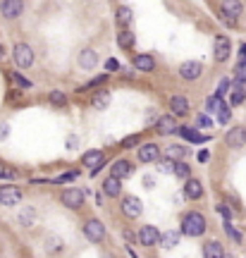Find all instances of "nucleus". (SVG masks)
Masks as SVG:
<instances>
[{"mask_svg": "<svg viewBox=\"0 0 246 258\" xmlns=\"http://www.w3.org/2000/svg\"><path fill=\"white\" fill-rule=\"evenodd\" d=\"M206 232V218L201 215V213H187L184 215V220H182V234H187V237H201Z\"/></svg>", "mask_w": 246, "mask_h": 258, "instance_id": "1", "label": "nucleus"}, {"mask_svg": "<svg viewBox=\"0 0 246 258\" xmlns=\"http://www.w3.org/2000/svg\"><path fill=\"white\" fill-rule=\"evenodd\" d=\"M12 57H15V65H17V67L26 70V67H31V62H34V51H31V46H26V43H17L15 51H12Z\"/></svg>", "mask_w": 246, "mask_h": 258, "instance_id": "2", "label": "nucleus"}, {"mask_svg": "<svg viewBox=\"0 0 246 258\" xmlns=\"http://www.w3.org/2000/svg\"><path fill=\"white\" fill-rule=\"evenodd\" d=\"M201 72H203V65L196 62V60H187V62L179 65V77H182L184 81H194V79H198Z\"/></svg>", "mask_w": 246, "mask_h": 258, "instance_id": "3", "label": "nucleus"}, {"mask_svg": "<svg viewBox=\"0 0 246 258\" xmlns=\"http://www.w3.org/2000/svg\"><path fill=\"white\" fill-rule=\"evenodd\" d=\"M0 12L5 19H17L24 12V0H2L0 2Z\"/></svg>", "mask_w": 246, "mask_h": 258, "instance_id": "4", "label": "nucleus"}, {"mask_svg": "<svg viewBox=\"0 0 246 258\" xmlns=\"http://www.w3.org/2000/svg\"><path fill=\"white\" fill-rule=\"evenodd\" d=\"M220 10H222L225 19H229V22H237V19H239V15L244 12V2H242V0H222Z\"/></svg>", "mask_w": 246, "mask_h": 258, "instance_id": "5", "label": "nucleus"}, {"mask_svg": "<svg viewBox=\"0 0 246 258\" xmlns=\"http://www.w3.org/2000/svg\"><path fill=\"white\" fill-rule=\"evenodd\" d=\"M22 196L24 194L19 186H0V206H17Z\"/></svg>", "mask_w": 246, "mask_h": 258, "instance_id": "6", "label": "nucleus"}, {"mask_svg": "<svg viewBox=\"0 0 246 258\" xmlns=\"http://www.w3.org/2000/svg\"><path fill=\"white\" fill-rule=\"evenodd\" d=\"M208 112H215L218 115V120L225 125V122H229V108L222 103V98L220 96H210L208 98Z\"/></svg>", "mask_w": 246, "mask_h": 258, "instance_id": "7", "label": "nucleus"}, {"mask_svg": "<svg viewBox=\"0 0 246 258\" xmlns=\"http://www.w3.org/2000/svg\"><path fill=\"white\" fill-rule=\"evenodd\" d=\"M229 53H232V43H229L227 36H218L215 38V43H213V55H215V60L218 62H225L229 57Z\"/></svg>", "mask_w": 246, "mask_h": 258, "instance_id": "8", "label": "nucleus"}, {"mask_svg": "<svg viewBox=\"0 0 246 258\" xmlns=\"http://www.w3.org/2000/svg\"><path fill=\"white\" fill-rule=\"evenodd\" d=\"M122 213H124L127 218H139V215L144 213V203L139 201L136 196H124V199H122Z\"/></svg>", "mask_w": 246, "mask_h": 258, "instance_id": "9", "label": "nucleus"}, {"mask_svg": "<svg viewBox=\"0 0 246 258\" xmlns=\"http://www.w3.org/2000/svg\"><path fill=\"white\" fill-rule=\"evenodd\" d=\"M62 203H65L67 208H72V210L81 208V206H84V191H81V189H65V191H62Z\"/></svg>", "mask_w": 246, "mask_h": 258, "instance_id": "10", "label": "nucleus"}, {"mask_svg": "<svg viewBox=\"0 0 246 258\" xmlns=\"http://www.w3.org/2000/svg\"><path fill=\"white\" fill-rule=\"evenodd\" d=\"M160 232L153 227V225H144L141 230H139V241L144 244V246H155V244H160Z\"/></svg>", "mask_w": 246, "mask_h": 258, "instance_id": "11", "label": "nucleus"}, {"mask_svg": "<svg viewBox=\"0 0 246 258\" xmlns=\"http://www.w3.org/2000/svg\"><path fill=\"white\" fill-rule=\"evenodd\" d=\"M84 234L89 237L91 241H103V237H105V227H103V222L100 220H89L86 225H84Z\"/></svg>", "mask_w": 246, "mask_h": 258, "instance_id": "12", "label": "nucleus"}, {"mask_svg": "<svg viewBox=\"0 0 246 258\" xmlns=\"http://www.w3.org/2000/svg\"><path fill=\"white\" fill-rule=\"evenodd\" d=\"M155 131L163 134V136L174 134V131H177V120H174L172 115H163V117H158V120H155Z\"/></svg>", "mask_w": 246, "mask_h": 258, "instance_id": "13", "label": "nucleus"}, {"mask_svg": "<svg viewBox=\"0 0 246 258\" xmlns=\"http://www.w3.org/2000/svg\"><path fill=\"white\" fill-rule=\"evenodd\" d=\"M81 163H84L86 167H91V170L96 172L98 167L105 163V153H103V151H86V153L81 155Z\"/></svg>", "mask_w": 246, "mask_h": 258, "instance_id": "14", "label": "nucleus"}, {"mask_svg": "<svg viewBox=\"0 0 246 258\" xmlns=\"http://www.w3.org/2000/svg\"><path fill=\"white\" fill-rule=\"evenodd\" d=\"M76 62H79V67H84V70H94L96 65H98V53H96L94 48H84L79 57H76Z\"/></svg>", "mask_w": 246, "mask_h": 258, "instance_id": "15", "label": "nucleus"}, {"mask_svg": "<svg viewBox=\"0 0 246 258\" xmlns=\"http://www.w3.org/2000/svg\"><path fill=\"white\" fill-rule=\"evenodd\" d=\"M158 155H160V146L158 144H144L139 148V160L141 163H153V160H158Z\"/></svg>", "mask_w": 246, "mask_h": 258, "instance_id": "16", "label": "nucleus"}, {"mask_svg": "<svg viewBox=\"0 0 246 258\" xmlns=\"http://www.w3.org/2000/svg\"><path fill=\"white\" fill-rule=\"evenodd\" d=\"M134 167L132 163H127V160H117V163H113V167H110V175L113 177H117V180H127V177H132Z\"/></svg>", "mask_w": 246, "mask_h": 258, "instance_id": "17", "label": "nucleus"}, {"mask_svg": "<svg viewBox=\"0 0 246 258\" xmlns=\"http://www.w3.org/2000/svg\"><path fill=\"white\" fill-rule=\"evenodd\" d=\"M203 258H225V249L222 244L215 239H210L203 244Z\"/></svg>", "mask_w": 246, "mask_h": 258, "instance_id": "18", "label": "nucleus"}, {"mask_svg": "<svg viewBox=\"0 0 246 258\" xmlns=\"http://www.w3.org/2000/svg\"><path fill=\"white\" fill-rule=\"evenodd\" d=\"M170 110L177 115V117H184L187 112H189V103H187V98L184 96H172L170 98Z\"/></svg>", "mask_w": 246, "mask_h": 258, "instance_id": "19", "label": "nucleus"}, {"mask_svg": "<svg viewBox=\"0 0 246 258\" xmlns=\"http://www.w3.org/2000/svg\"><path fill=\"white\" fill-rule=\"evenodd\" d=\"M184 196L191 199V201H196V199H201L203 196V186L198 180H187V184H184Z\"/></svg>", "mask_w": 246, "mask_h": 258, "instance_id": "20", "label": "nucleus"}, {"mask_svg": "<svg viewBox=\"0 0 246 258\" xmlns=\"http://www.w3.org/2000/svg\"><path fill=\"white\" fill-rule=\"evenodd\" d=\"M225 141H227V146H234V148L244 146V144H246V141H244V127L229 129L227 136H225Z\"/></svg>", "mask_w": 246, "mask_h": 258, "instance_id": "21", "label": "nucleus"}, {"mask_svg": "<svg viewBox=\"0 0 246 258\" xmlns=\"http://www.w3.org/2000/svg\"><path fill=\"white\" fill-rule=\"evenodd\" d=\"M134 70H139V72H153L155 70L153 55H136L134 57Z\"/></svg>", "mask_w": 246, "mask_h": 258, "instance_id": "22", "label": "nucleus"}, {"mask_svg": "<svg viewBox=\"0 0 246 258\" xmlns=\"http://www.w3.org/2000/svg\"><path fill=\"white\" fill-rule=\"evenodd\" d=\"M120 191H122V180H117V177H108L105 182H103V194H108V196H120Z\"/></svg>", "mask_w": 246, "mask_h": 258, "instance_id": "23", "label": "nucleus"}, {"mask_svg": "<svg viewBox=\"0 0 246 258\" xmlns=\"http://www.w3.org/2000/svg\"><path fill=\"white\" fill-rule=\"evenodd\" d=\"M91 105H94L96 110H105V108L110 105V93L108 91H96L94 98H91Z\"/></svg>", "mask_w": 246, "mask_h": 258, "instance_id": "24", "label": "nucleus"}, {"mask_svg": "<svg viewBox=\"0 0 246 258\" xmlns=\"http://www.w3.org/2000/svg\"><path fill=\"white\" fill-rule=\"evenodd\" d=\"M165 155H168L170 160H174V163H179V160H184V155H187V148L182 146V144H172V146H168Z\"/></svg>", "mask_w": 246, "mask_h": 258, "instance_id": "25", "label": "nucleus"}, {"mask_svg": "<svg viewBox=\"0 0 246 258\" xmlns=\"http://www.w3.org/2000/svg\"><path fill=\"white\" fill-rule=\"evenodd\" d=\"M115 19H117V26H124V29H127V26L134 22V15H132L129 7H120L117 15H115Z\"/></svg>", "mask_w": 246, "mask_h": 258, "instance_id": "26", "label": "nucleus"}, {"mask_svg": "<svg viewBox=\"0 0 246 258\" xmlns=\"http://www.w3.org/2000/svg\"><path fill=\"white\" fill-rule=\"evenodd\" d=\"M117 46L124 48V51H129V48L134 46V34L129 31V29H122V31L117 34Z\"/></svg>", "mask_w": 246, "mask_h": 258, "instance_id": "27", "label": "nucleus"}, {"mask_svg": "<svg viewBox=\"0 0 246 258\" xmlns=\"http://www.w3.org/2000/svg\"><path fill=\"white\" fill-rule=\"evenodd\" d=\"M179 237H182V234H179L177 230H170V232H165V234L160 237V244H163L165 249H172V246L179 244Z\"/></svg>", "mask_w": 246, "mask_h": 258, "instance_id": "28", "label": "nucleus"}, {"mask_svg": "<svg viewBox=\"0 0 246 258\" xmlns=\"http://www.w3.org/2000/svg\"><path fill=\"white\" fill-rule=\"evenodd\" d=\"M179 134H182L184 139H189V141H194V144H203V141H206V136H203V134L194 131L191 127H179Z\"/></svg>", "mask_w": 246, "mask_h": 258, "instance_id": "29", "label": "nucleus"}, {"mask_svg": "<svg viewBox=\"0 0 246 258\" xmlns=\"http://www.w3.org/2000/svg\"><path fill=\"white\" fill-rule=\"evenodd\" d=\"M244 86H242V81H234V89H232V105H239L242 101H244Z\"/></svg>", "mask_w": 246, "mask_h": 258, "instance_id": "30", "label": "nucleus"}, {"mask_svg": "<svg viewBox=\"0 0 246 258\" xmlns=\"http://www.w3.org/2000/svg\"><path fill=\"white\" fill-rule=\"evenodd\" d=\"M60 249H62V239L60 237H48L46 239V251L48 254H57Z\"/></svg>", "mask_w": 246, "mask_h": 258, "instance_id": "31", "label": "nucleus"}, {"mask_svg": "<svg viewBox=\"0 0 246 258\" xmlns=\"http://www.w3.org/2000/svg\"><path fill=\"white\" fill-rule=\"evenodd\" d=\"M50 103H53V105H57V108H62V105H67V96L55 89V91H50Z\"/></svg>", "mask_w": 246, "mask_h": 258, "instance_id": "32", "label": "nucleus"}, {"mask_svg": "<svg viewBox=\"0 0 246 258\" xmlns=\"http://www.w3.org/2000/svg\"><path fill=\"white\" fill-rule=\"evenodd\" d=\"M189 165H187V163H182V160H179V163H174V175H177V177H182V180H189Z\"/></svg>", "mask_w": 246, "mask_h": 258, "instance_id": "33", "label": "nucleus"}, {"mask_svg": "<svg viewBox=\"0 0 246 258\" xmlns=\"http://www.w3.org/2000/svg\"><path fill=\"white\" fill-rule=\"evenodd\" d=\"M10 77H12V81H15L17 86H22V89H29V86H31V81H29L26 77H22L19 72H12Z\"/></svg>", "mask_w": 246, "mask_h": 258, "instance_id": "34", "label": "nucleus"}, {"mask_svg": "<svg viewBox=\"0 0 246 258\" xmlns=\"http://www.w3.org/2000/svg\"><path fill=\"white\" fill-rule=\"evenodd\" d=\"M225 230H227V234H229V237H232L234 241H237V244H242V232H239V230H234L229 220H225Z\"/></svg>", "mask_w": 246, "mask_h": 258, "instance_id": "35", "label": "nucleus"}, {"mask_svg": "<svg viewBox=\"0 0 246 258\" xmlns=\"http://www.w3.org/2000/svg\"><path fill=\"white\" fill-rule=\"evenodd\" d=\"M19 220L24 222L26 227H31V225H34V210H26V213H22V215H19Z\"/></svg>", "mask_w": 246, "mask_h": 258, "instance_id": "36", "label": "nucleus"}, {"mask_svg": "<svg viewBox=\"0 0 246 258\" xmlns=\"http://www.w3.org/2000/svg\"><path fill=\"white\" fill-rule=\"evenodd\" d=\"M103 81H108V74H100V77H94L89 84H86V89H91V86H100Z\"/></svg>", "mask_w": 246, "mask_h": 258, "instance_id": "37", "label": "nucleus"}, {"mask_svg": "<svg viewBox=\"0 0 246 258\" xmlns=\"http://www.w3.org/2000/svg\"><path fill=\"white\" fill-rule=\"evenodd\" d=\"M158 167H160V172H174V160H170V158H168V160H163Z\"/></svg>", "mask_w": 246, "mask_h": 258, "instance_id": "38", "label": "nucleus"}, {"mask_svg": "<svg viewBox=\"0 0 246 258\" xmlns=\"http://www.w3.org/2000/svg\"><path fill=\"white\" fill-rule=\"evenodd\" d=\"M237 81H246V62H239V67H237Z\"/></svg>", "mask_w": 246, "mask_h": 258, "instance_id": "39", "label": "nucleus"}, {"mask_svg": "<svg viewBox=\"0 0 246 258\" xmlns=\"http://www.w3.org/2000/svg\"><path fill=\"white\" fill-rule=\"evenodd\" d=\"M139 144V134H134V136H127L124 141H122V146L124 148H132V146H136Z\"/></svg>", "mask_w": 246, "mask_h": 258, "instance_id": "40", "label": "nucleus"}, {"mask_svg": "<svg viewBox=\"0 0 246 258\" xmlns=\"http://www.w3.org/2000/svg\"><path fill=\"white\" fill-rule=\"evenodd\" d=\"M227 89H229V81H227V79H222V81H220V86H218V91H215V96H220V98H222V96L227 93Z\"/></svg>", "mask_w": 246, "mask_h": 258, "instance_id": "41", "label": "nucleus"}, {"mask_svg": "<svg viewBox=\"0 0 246 258\" xmlns=\"http://www.w3.org/2000/svg\"><path fill=\"white\" fill-rule=\"evenodd\" d=\"M196 125H201V127H210V120L206 115H196Z\"/></svg>", "mask_w": 246, "mask_h": 258, "instance_id": "42", "label": "nucleus"}, {"mask_svg": "<svg viewBox=\"0 0 246 258\" xmlns=\"http://www.w3.org/2000/svg\"><path fill=\"white\" fill-rule=\"evenodd\" d=\"M218 210H220V215H222L225 220H229V208L227 206H218Z\"/></svg>", "mask_w": 246, "mask_h": 258, "instance_id": "43", "label": "nucleus"}, {"mask_svg": "<svg viewBox=\"0 0 246 258\" xmlns=\"http://www.w3.org/2000/svg\"><path fill=\"white\" fill-rule=\"evenodd\" d=\"M105 67H108V70H117V67H120V62H117V60H113V57H110V60L105 62Z\"/></svg>", "mask_w": 246, "mask_h": 258, "instance_id": "44", "label": "nucleus"}, {"mask_svg": "<svg viewBox=\"0 0 246 258\" xmlns=\"http://www.w3.org/2000/svg\"><path fill=\"white\" fill-rule=\"evenodd\" d=\"M7 134H10V127L7 125H0V139H5Z\"/></svg>", "mask_w": 246, "mask_h": 258, "instance_id": "45", "label": "nucleus"}, {"mask_svg": "<svg viewBox=\"0 0 246 258\" xmlns=\"http://www.w3.org/2000/svg\"><path fill=\"white\" fill-rule=\"evenodd\" d=\"M239 55H242V62H246V43H242V48H239Z\"/></svg>", "mask_w": 246, "mask_h": 258, "instance_id": "46", "label": "nucleus"}, {"mask_svg": "<svg viewBox=\"0 0 246 258\" xmlns=\"http://www.w3.org/2000/svg\"><path fill=\"white\" fill-rule=\"evenodd\" d=\"M0 177H12V172H10V170H5V167H0Z\"/></svg>", "mask_w": 246, "mask_h": 258, "instance_id": "47", "label": "nucleus"}, {"mask_svg": "<svg viewBox=\"0 0 246 258\" xmlns=\"http://www.w3.org/2000/svg\"><path fill=\"white\" fill-rule=\"evenodd\" d=\"M244 141H246V127H244Z\"/></svg>", "mask_w": 246, "mask_h": 258, "instance_id": "48", "label": "nucleus"}, {"mask_svg": "<svg viewBox=\"0 0 246 258\" xmlns=\"http://www.w3.org/2000/svg\"><path fill=\"white\" fill-rule=\"evenodd\" d=\"M0 57H2V48H0Z\"/></svg>", "mask_w": 246, "mask_h": 258, "instance_id": "49", "label": "nucleus"}]
</instances>
